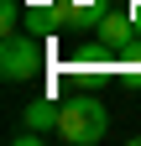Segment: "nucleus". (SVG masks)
Masks as SVG:
<instances>
[{"mask_svg": "<svg viewBox=\"0 0 141 146\" xmlns=\"http://www.w3.org/2000/svg\"><path fill=\"white\" fill-rule=\"evenodd\" d=\"M104 131H110V110H104L94 94H73L63 104V120H58V136L63 141L94 146V141H104Z\"/></svg>", "mask_w": 141, "mask_h": 146, "instance_id": "1", "label": "nucleus"}, {"mask_svg": "<svg viewBox=\"0 0 141 146\" xmlns=\"http://www.w3.org/2000/svg\"><path fill=\"white\" fill-rule=\"evenodd\" d=\"M31 73H42V36L37 31H11L0 42V78L5 84H26Z\"/></svg>", "mask_w": 141, "mask_h": 146, "instance_id": "2", "label": "nucleus"}, {"mask_svg": "<svg viewBox=\"0 0 141 146\" xmlns=\"http://www.w3.org/2000/svg\"><path fill=\"white\" fill-rule=\"evenodd\" d=\"M94 26H99V42H115V47H126L131 36L141 31L131 11H99V21H94Z\"/></svg>", "mask_w": 141, "mask_h": 146, "instance_id": "3", "label": "nucleus"}, {"mask_svg": "<svg viewBox=\"0 0 141 146\" xmlns=\"http://www.w3.org/2000/svg\"><path fill=\"white\" fill-rule=\"evenodd\" d=\"M21 115H26V125H31V131H58V120H63V104H58V99H47V94H37V99L21 110Z\"/></svg>", "mask_w": 141, "mask_h": 146, "instance_id": "4", "label": "nucleus"}, {"mask_svg": "<svg viewBox=\"0 0 141 146\" xmlns=\"http://www.w3.org/2000/svg\"><path fill=\"white\" fill-rule=\"evenodd\" d=\"M16 21H21V5H16V0H0V31H16Z\"/></svg>", "mask_w": 141, "mask_h": 146, "instance_id": "5", "label": "nucleus"}, {"mask_svg": "<svg viewBox=\"0 0 141 146\" xmlns=\"http://www.w3.org/2000/svg\"><path fill=\"white\" fill-rule=\"evenodd\" d=\"M131 16H136V26H141V5H131Z\"/></svg>", "mask_w": 141, "mask_h": 146, "instance_id": "6", "label": "nucleus"}]
</instances>
